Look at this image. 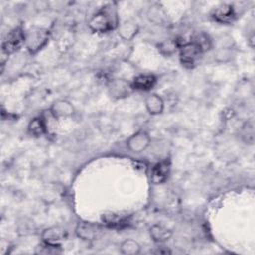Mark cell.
Instances as JSON below:
<instances>
[{"instance_id":"cell-1","label":"cell","mask_w":255,"mask_h":255,"mask_svg":"<svg viewBox=\"0 0 255 255\" xmlns=\"http://www.w3.org/2000/svg\"><path fill=\"white\" fill-rule=\"evenodd\" d=\"M120 25L116 3H109L102 7L89 20L88 26L95 33H107L116 30Z\"/></svg>"},{"instance_id":"cell-2","label":"cell","mask_w":255,"mask_h":255,"mask_svg":"<svg viewBox=\"0 0 255 255\" xmlns=\"http://www.w3.org/2000/svg\"><path fill=\"white\" fill-rule=\"evenodd\" d=\"M178 48L180 63L187 69L194 68L200 61L204 52V49L196 40L183 43Z\"/></svg>"},{"instance_id":"cell-3","label":"cell","mask_w":255,"mask_h":255,"mask_svg":"<svg viewBox=\"0 0 255 255\" xmlns=\"http://www.w3.org/2000/svg\"><path fill=\"white\" fill-rule=\"evenodd\" d=\"M50 32L47 29L34 27L25 32V46L31 54H36L48 43Z\"/></svg>"},{"instance_id":"cell-4","label":"cell","mask_w":255,"mask_h":255,"mask_svg":"<svg viewBox=\"0 0 255 255\" xmlns=\"http://www.w3.org/2000/svg\"><path fill=\"white\" fill-rule=\"evenodd\" d=\"M25 45V32L22 27H16L11 30L2 44V52L6 55L12 54Z\"/></svg>"},{"instance_id":"cell-5","label":"cell","mask_w":255,"mask_h":255,"mask_svg":"<svg viewBox=\"0 0 255 255\" xmlns=\"http://www.w3.org/2000/svg\"><path fill=\"white\" fill-rule=\"evenodd\" d=\"M76 235L84 241H93L96 240L102 234V227L99 224L81 221L76 225L75 228Z\"/></svg>"},{"instance_id":"cell-6","label":"cell","mask_w":255,"mask_h":255,"mask_svg":"<svg viewBox=\"0 0 255 255\" xmlns=\"http://www.w3.org/2000/svg\"><path fill=\"white\" fill-rule=\"evenodd\" d=\"M150 144V136L146 131L138 130L127 139V147L133 153L144 151Z\"/></svg>"},{"instance_id":"cell-7","label":"cell","mask_w":255,"mask_h":255,"mask_svg":"<svg viewBox=\"0 0 255 255\" xmlns=\"http://www.w3.org/2000/svg\"><path fill=\"white\" fill-rule=\"evenodd\" d=\"M76 110L74 105L65 99H59L52 103L50 107V113L56 119L69 118L75 114Z\"/></svg>"},{"instance_id":"cell-8","label":"cell","mask_w":255,"mask_h":255,"mask_svg":"<svg viewBox=\"0 0 255 255\" xmlns=\"http://www.w3.org/2000/svg\"><path fill=\"white\" fill-rule=\"evenodd\" d=\"M133 91L131 83L124 79H115L109 86L110 95L115 99H124L128 97Z\"/></svg>"},{"instance_id":"cell-9","label":"cell","mask_w":255,"mask_h":255,"mask_svg":"<svg viewBox=\"0 0 255 255\" xmlns=\"http://www.w3.org/2000/svg\"><path fill=\"white\" fill-rule=\"evenodd\" d=\"M211 17L217 23L230 24L235 19V11L232 5L221 4L213 10Z\"/></svg>"},{"instance_id":"cell-10","label":"cell","mask_w":255,"mask_h":255,"mask_svg":"<svg viewBox=\"0 0 255 255\" xmlns=\"http://www.w3.org/2000/svg\"><path fill=\"white\" fill-rule=\"evenodd\" d=\"M41 237L44 243L53 246H61V242L65 238V230L59 226H50L42 231Z\"/></svg>"},{"instance_id":"cell-11","label":"cell","mask_w":255,"mask_h":255,"mask_svg":"<svg viewBox=\"0 0 255 255\" xmlns=\"http://www.w3.org/2000/svg\"><path fill=\"white\" fill-rule=\"evenodd\" d=\"M170 161L169 160H162L157 162L151 168V175L150 179L154 184H161L164 183L170 173Z\"/></svg>"},{"instance_id":"cell-12","label":"cell","mask_w":255,"mask_h":255,"mask_svg":"<svg viewBox=\"0 0 255 255\" xmlns=\"http://www.w3.org/2000/svg\"><path fill=\"white\" fill-rule=\"evenodd\" d=\"M118 35L124 41H131L139 32V26L136 22L131 20H126L117 28Z\"/></svg>"},{"instance_id":"cell-13","label":"cell","mask_w":255,"mask_h":255,"mask_svg":"<svg viewBox=\"0 0 255 255\" xmlns=\"http://www.w3.org/2000/svg\"><path fill=\"white\" fill-rule=\"evenodd\" d=\"M145 109L151 116L160 115L164 110V101L157 94H149L144 100Z\"/></svg>"},{"instance_id":"cell-14","label":"cell","mask_w":255,"mask_h":255,"mask_svg":"<svg viewBox=\"0 0 255 255\" xmlns=\"http://www.w3.org/2000/svg\"><path fill=\"white\" fill-rule=\"evenodd\" d=\"M156 84V78L151 74H140L136 76L131 82L133 90L136 91H149Z\"/></svg>"},{"instance_id":"cell-15","label":"cell","mask_w":255,"mask_h":255,"mask_svg":"<svg viewBox=\"0 0 255 255\" xmlns=\"http://www.w3.org/2000/svg\"><path fill=\"white\" fill-rule=\"evenodd\" d=\"M149 235L154 242L163 243L170 239V237L172 236V232L169 228L161 224H153L149 228Z\"/></svg>"},{"instance_id":"cell-16","label":"cell","mask_w":255,"mask_h":255,"mask_svg":"<svg viewBox=\"0 0 255 255\" xmlns=\"http://www.w3.org/2000/svg\"><path fill=\"white\" fill-rule=\"evenodd\" d=\"M146 16L150 22H152L156 25L163 24L167 19L165 11L159 4L151 5L147 10Z\"/></svg>"},{"instance_id":"cell-17","label":"cell","mask_w":255,"mask_h":255,"mask_svg":"<svg viewBox=\"0 0 255 255\" xmlns=\"http://www.w3.org/2000/svg\"><path fill=\"white\" fill-rule=\"evenodd\" d=\"M28 131L34 136H41L47 132V124L43 117H36L28 124Z\"/></svg>"},{"instance_id":"cell-18","label":"cell","mask_w":255,"mask_h":255,"mask_svg":"<svg viewBox=\"0 0 255 255\" xmlns=\"http://www.w3.org/2000/svg\"><path fill=\"white\" fill-rule=\"evenodd\" d=\"M140 245L137 241L131 238L125 239L121 244H120V251L122 254L125 255H135L140 252Z\"/></svg>"},{"instance_id":"cell-19","label":"cell","mask_w":255,"mask_h":255,"mask_svg":"<svg viewBox=\"0 0 255 255\" xmlns=\"http://www.w3.org/2000/svg\"><path fill=\"white\" fill-rule=\"evenodd\" d=\"M240 136L246 143L252 144L254 141V125L253 122H246L240 130Z\"/></svg>"},{"instance_id":"cell-20","label":"cell","mask_w":255,"mask_h":255,"mask_svg":"<svg viewBox=\"0 0 255 255\" xmlns=\"http://www.w3.org/2000/svg\"><path fill=\"white\" fill-rule=\"evenodd\" d=\"M176 48H177L176 41H172V40L161 42L158 45V51L162 55H165V56H169V55L173 54L176 51Z\"/></svg>"}]
</instances>
